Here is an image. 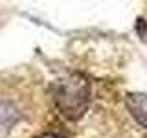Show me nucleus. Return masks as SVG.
I'll return each instance as SVG.
<instances>
[{"label":"nucleus","mask_w":147,"mask_h":138,"mask_svg":"<svg viewBox=\"0 0 147 138\" xmlns=\"http://www.w3.org/2000/svg\"><path fill=\"white\" fill-rule=\"evenodd\" d=\"M90 87L88 81L79 76H68L59 79L53 85V99L61 112L70 120H77L83 116L88 105Z\"/></svg>","instance_id":"obj_1"},{"label":"nucleus","mask_w":147,"mask_h":138,"mask_svg":"<svg viewBox=\"0 0 147 138\" xmlns=\"http://www.w3.org/2000/svg\"><path fill=\"white\" fill-rule=\"evenodd\" d=\"M125 103L131 110V114L134 116V120L147 129V94H140V92L127 94Z\"/></svg>","instance_id":"obj_2"}]
</instances>
